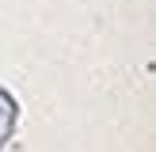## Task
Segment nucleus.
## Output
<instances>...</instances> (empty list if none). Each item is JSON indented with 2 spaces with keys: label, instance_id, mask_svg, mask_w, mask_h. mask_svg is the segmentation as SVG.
Wrapping results in <instances>:
<instances>
[{
  "label": "nucleus",
  "instance_id": "1",
  "mask_svg": "<svg viewBox=\"0 0 156 152\" xmlns=\"http://www.w3.org/2000/svg\"><path fill=\"white\" fill-rule=\"evenodd\" d=\"M12 126H15V106H12V99H8L4 91H0V144L8 141Z\"/></svg>",
  "mask_w": 156,
  "mask_h": 152
}]
</instances>
